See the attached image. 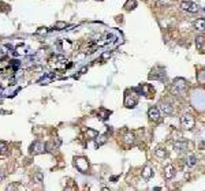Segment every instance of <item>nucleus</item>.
<instances>
[{
	"label": "nucleus",
	"mask_w": 205,
	"mask_h": 191,
	"mask_svg": "<svg viewBox=\"0 0 205 191\" xmlns=\"http://www.w3.org/2000/svg\"><path fill=\"white\" fill-rule=\"evenodd\" d=\"M152 175H153V171H152L150 166H145L142 169V178L149 179V178H152Z\"/></svg>",
	"instance_id": "15"
},
{
	"label": "nucleus",
	"mask_w": 205,
	"mask_h": 191,
	"mask_svg": "<svg viewBox=\"0 0 205 191\" xmlns=\"http://www.w3.org/2000/svg\"><path fill=\"white\" fill-rule=\"evenodd\" d=\"M194 27L200 31H204L205 30V19L204 18H200L194 22Z\"/></svg>",
	"instance_id": "11"
},
{
	"label": "nucleus",
	"mask_w": 205,
	"mask_h": 191,
	"mask_svg": "<svg viewBox=\"0 0 205 191\" xmlns=\"http://www.w3.org/2000/svg\"><path fill=\"white\" fill-rule=\"evenodd\" d=\"M111 56V52H106L104 55H103V59H107V57H110Z\"/></svg>",
	"instance_id": "31"
},
{
	"label": "nucleus",
	"mask_w": 205,
	"mask_h": 191,
	"mask_svg": "<svg viewBox=\"0 0 205 191\" xmlns=\"http://www.w3.org/2000/svg\"><path fill=\"white\" fill-rule=\"evenodd\" d=\"M31 51L29 47H26V45H18L17 48H15V55H30Z\"/></svg>",
	"instance_id": "7"
},
{
	"label": "nucleus",
	"mask_w": 205,
	"mask_h": 191,
	"mask_svg": "<svg viewBox=\"0 0 205 191\" xmlns=\"http://www.w3.org/2000/svg\"><path fill=\"white\" fill-rule=\"evenodd\" d=\"M74 165L77 166V169L82 173L87 172V169H89V162H87V160L85 158V157H75Z\"/></svg>",
	"instance_id": "2"
},
{
	"label": "nucleus",
	"mask_w": 205,
	"mask_h": 191,
	"mask_svg": "<svg viewBox=\"0 0 205 191\" xmlns=\"http://www.w3.org/2000/svg\"><path fill=\"white\" fill-rule=\"evenodd\" d=\"M204 13H205V8H204Z\"/></svg>",
	"instance_id": "32"
},
{
	"label": "nucleus",
	"mask_w": 205,
	"mask_h": 191,
	"mask_svg": "<svg viewBox=\"0 0 205 191\" xmlns=\"http://www.w3.org/2000/svg\"><path fill=\"white\" fill-rule=\"evenodd\" d=\"M160 109H162V112H164L166 115H171V113L174 112V108H172V105L168 104V102H163V104L160 105Z\"/></svg>",
	"instance_id": "10"
},
{
	"label": "nucleus",
	"mask_w": 205,
	"mask_h": 191,
	"mask_svg": "<svg viewBox=\"0 0 205 191\" xmlns=\"http://www.w3.org/2000/svg\"><path fill=\"white\" fill-rule=\"evenodd\" d=\"M134 134H131V132H129V134H126L123 138V142L126 143V145H133L134 143Z\"/></svg>",
	"instance_id": "13"
},
{
	"label": "nucleus",
	"mask_w": 205,
	"mask_h": 191,
	"mask_svg": "<svg viewBox=\"0 0 205 191\" xmlns=\"http://www.w3.org/2000/svg\"><path fill=\"white\" fill-rule=\"evenodd\" d=\"M197 81L200 83H205V71H201L198 75H197Z\"/></svg>",
	"instance_id": "27"
},
{
	"label": "nucleus",
	"mask_w": 205,
	"mask_h": 191,
	"mask_svg": "<svg viewBox=\"0 0 205 191\" xmlns=\"http://www.w3.org/2000/svg\"><path fill=\"white\" fill-rule=\"evenodd\" d=\"M155 154H156V156H157V157H160V158H164V157H166V156H167V152H166V150H164V149L159 148V149H156Z\"/></svg>",
	"instance_id": "18"
},
{
	"label": "nucleus",
	"mask_w": 205,
	"mask_h": 191,
	"mask_svg": "<svg viewBox=\"0 0 205 191\" xmlns=\"http://www.w3.org/2000/svg\"><path fill=\"white\" fill-rule=\"evenodd\" d=\"M194 123H196V120H194V117L192 115L185 113V115L180 116V124H182V127L185 130H192L194 127Z\"/></svg>",
	"instance_id": "1"
},
{
	"label": "nucleus",
	"mask_w": 205,
	"mask_h": 191,
	"mask_svg": "<svg viewBox=\"0 0 205 191\" xmlns=\"http://www.w3.org/2000/svg\"><path fill=\"white\" fill-rule=\"evenodd\" d=\"M202 44H204V37H202V36H198V37L196 38V45H197L198 49L202 48Z\"/></svg>",
	"instance_id": "21"
},
{
	"label": "nucleus",
	"mask_w": 205,
	"mask_h": 191,
	"mask_svg": "<svg viewBox=\"0 0 205 191\" xmlns=\"http://www.w3.org/2000/svg\"><path fill=\"white\" fill-rule=\"evenodd\" d=\"M8 152V146H7V143L0 141V153H7Z\"/></svg>",
	"instance_id": "26"
},
{
	"label": "nucleus",
	"mask_w": 205,
	"mask_h": 191,
	"mask_svg": "<svg viewBox=\"0 0 205 191\" xmlns=\"http://www.w3.org/2000/svg\"><path fill=\"white\" fill-rule=\"evenodd\" d=\"M97 135H99V134H97V131H94V130H87L86 131V136L92 138V139H94Z\"/></svg>",
	"instance_id": "24"
},
{
	"label": "nucleus",
	"mask_w": 205,
	"mask_h": 191,
	"mask_svg": "<svg viewBox=\"0 0 205 191\" xmlns=\"http://www.w3.org/2000/svg\"><path fill=\"white\" fill-rule=\"evenodd\" d=\"M186 146H187V143L186 142H175L174 143V148L176 149V150H185L186 149Z\"/></svg>",
	"instance_id": "17"
},
{
	"label": "nucleus",
	"mask_w": 205,
	"mask_h": 191,
	"mask_svg": "<svg viewBox=\"0 0 205 191\" xmlns=\"http://www.w3.org/2000/svg\"><path fill=\"white\" fill-rule=\"evenodd\" d=\"M94 142H96V146H101L107 142V135H97L94 138Z\"/></svg>",
	"instance_id": "14"
},
{
	"label": "nucleus",
	"mask_w": 205,
	"mask_h": 191,
	"mask_svg": "<svg viewBox=\"0 0 205 191\" xmlns=\"http://www.w3.org/2000/svg\"><path fill=\"white\" fill-rule=\"evenodd\" d=\"M198 10H200L198 4H196V3H192V4H190V7H189V10H187V11H189V13H197Z\"/></svg>",
	"instance_id": "23"
},
{
	"label": "nucleus",
	"mask_w": 205,
	"mask_h": 191,
	"mask_svg": "<svg viewBox=\"0 0 205 191\" xmlns=\"http://www.w3.org/2000/svg\"><path fill=\"white\" fill-rule=\"evenodd\" d=\"M4 178H6L4 172H1V171H0V182H3V180H4Z\"/></svg>",
	"instance_id": "30"
},
{
	"label": "nucleus",
	"mask_w": 205,
	"mask_h": 191,
	"mask_svg": "<svg viewBox=\"0 0 205 191\" xmlns=\"http://www.w3.org/2000/svg\"><path fill=\"white\" fill-rule=\"evenodd\" d=\"M138 102V98H137L136 94H127L126 96V98H124V105L127 106V108H134Z\"/></svg>",
	"instance_id": "4"
},
{
	"label": "nucleus",
	"mask_w": 205,
	"mask_h": 191,
	"mask_svg": "<svg viewBox=\"0 0 205 191\" xmlns=\"http://www.w3.org/2000/svg\"><path fill=\"white\" fill-rule=\"evenodd\" d=\"M47 150V143L40 141H36L33 145L30 146V153L31 154H41Z\"/></svg>",
	"instance_id": "3"
},
{
	"label": "nucleus",
	"mask_w": 205,
	"mask_h": 191,
	"mask_svg": "<svg viewBox=\"0 0 205 191\" xmlns=\"http://www.w3.org/2000/svg\"><path fill=\"white\" fill-rule=\"evenodd\" d=\"M66 27H67V23H66V22L59 21V22H56V23H55V29H56V30H63V29H66Z\"/></svg>",
	"instance_id": "20"
},
{
	"label": "nucleus",
	"mask_w": 205,
	"mask_h": 191,
	"mask_svg": "<svg viewBox=\"0 0 205 191\" xmlns=\"http://www.w3.org/2000/svg\"><path fill=\"white\" fill-rule=\"evenodd\" d=\"M174 175H175V169H174V166L172 165H167L166 168H164V178L166 179L174 178Z\"/></svg>",
	"instance_id": "9"
},
{
	"label": "nucleus",
	"mask_w": 205,
	"mask_h": 191,
	"mask_svg": "<svg viewBox=\"0 0 205 191\" xmlns=\"http://www.w3.org/2000/svg\"><path fill=\"white\" fill-rule=\"evenodd\" d=\"M53 79H55V74H53V73H47V74H44L43 78L38 79V83H40V85H47V83L52 82Z\"/></svg>",
	"instance_id": "5"
},
{
	"label": "nucleus",
	"mask_w": 205,
	"mask_h": 191,
	"mask_svg": "<svg viewBox=\"0 0 205 191\" xmlns=\"http://www.w3.org/2000/svg\"><path fill=\"white\" fill-rule=\"evenodd\" d=\"M48 33V29L47 27H38L37 30H36V34L37 36H44V34H47Z\"/></svg>",
	"instance_id": "25"
},
{
	"label": "nucleus",
	"mask_w": 205,
	"mask_h": 191,
	"mask_svg": "<svg viewBox=\"0 0 205 191\" xmlns=\"http://www.w3.org/2000/svg\"><path fill=\"white\" fill-rule=\"evenodd\" d=\"M187 82L183 78H176V79L174 81V86L176 87V89H179V90H183V89H186V85Z\"/></svg>",
	"instance_id": "8"
},
{
	"label": "nucleus",
	"mask_w": 205,
	"mask_h": 191,
	"mask_svg": "<svg viewBox=\"0 0 205 191\" xmlns=\"http://www.w3.org/2000/svg\"><path fill=\"white\" fill-rule=\"evenodd\" d=\"M186 164L189 166H194L197 164V158H196V156L194 154H189L186 157Z\"/></svg>",
	"instance_id": "12"
},
{
	"label": "nucleus",
	"mask_w": 205,
	"mask_h": 191,
	"mask_svg": "<svg viewBox=\"0 0 205 191\" xmlns=\"http://www.w3.org/2000/svg\"><path fill=\"white\" fill-rule=\"evenodd\" d=\"M148 116H149V119L150 120H153V122L159 120V117H160V111H159V108H156V106L150 108L149 111H148Z\"/></svg>",
	"instance_id": "6"
},
{
	"label": "nucleus",
	"mask_w": 205,
	"mask_h": 191,
	"mask_svg": "<svg viewBox=\"0 0 205 191\" xmlns=\"http://www.w3.org/2000/svg\"><path fill=\"white\" fill-rule=\"evenodd\" d=\"M33 178H34V180H36L37 183H41V182H43V179H44V175L41 172H36L34 175H33Z\"/></svg>",
	"instance_id": "22"
},
{
	"label": "nucleus",
	"mask_w": 205,
	"mask_h": 191,
	"mask_svg": "<svg viewBox=\"0 0 205 191\" xmlns=\"http://www.w3.org/2000/svg\"><path fill=\"white\" fill-rule=\"evenodd\" d=\"M137 7V1L136 0H127L126 4H124V8L126 10H134Z\"/></svg>",
	"instance_id": "16"
},
{
	"label": "nucleus",
	"mask_w": 205,
	"mask_h": 191,
	"mask_svg": "<svg viewBox=\"0 0 205 191\" xmlns=\"http://www.w3.org/2000/svg\"><path fill=\"white\" fill-rule=\"evenodd\" d=\"M10 66L13 67L14 71H17V70L21 67V62H19V60H17V59H13V60L10 62Z\"/></svg>",
	"instance_id": "19"
},
{
	"label": "nucleus",
	"mask_w": 205,
	"mask_h": 191,
	"mask_svg": "<svg viewBox=\"0 0 205 191\" xmlns=\"http://www.w3.org/2000/svg\"><path fill=\"white\" fill-rule=\"evenodd\" d=\"M190 4H192V1H182L180 8H182V10H185V11H187V10H189V7H190Z\"/></svg>",
	"instance_id": "28"
},
{
	"label": "nucleus",
	"mask_w": 205,
	"mask_h": 191,
	"mask_svg": "<svg viewBox=\"0 0 205 191\" xmlns=\"http://www.w3.org/2000/svg\"><path fill=\"white\" fill-rule=\"evenodd\" d=\"M115 38H116V37H115L112 33H111V34H107V40H108V43H112V41H115Z\"/></svg>",
	"instance_id": "29"
}]
</instances>
